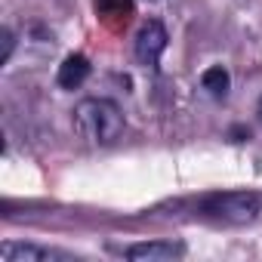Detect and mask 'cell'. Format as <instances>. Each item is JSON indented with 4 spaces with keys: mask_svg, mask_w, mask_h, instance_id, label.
I'll return each instance as SVG.
<instances>
[{
    "mask_svg": "<svg viewBox=\"0 0 262 262\" xmlns=\"http://www.w3.org/2000/svg\"><path fill=\"white\" fill-rule=\"evenodd\" d=\"M123 111L111 99H83L74 108V129L77 136L93 145H111L123 136Z\"/></svg>",
    "mask_w": 262,
    "mask_h": 262,
    "instance_id": "cell-1",
    "label": "cell"
},
{
    "mask_svg": "<svg viewBox=\"0 0 262 262\" xmlns=\"http://www.w3.org/2000/svg\"><path fill=\"white\" fill-rule=\"evenodd\" d=\"M259 210H262V198L256 191H216L201 201V213L225 225L253 222Z\"/></svg>",
    "mask_w": 262,
    "mask_h": 262,
    "instance_id": "cell-2",
    "label": "cell"
},
{
    "mask_svg": "<svg viewBox=\"0 0 262 262\" xmlns=\"http://www.w3.org/2000/svg\"><path fill=\"white\" fill-rule=\"evenodd\" d=\"M167 28L158 22V19H151V22H145L142 28H139V34H136V59L142 62V65H148V68H155L158 62H161V56H164V50H167Z\"/></svg>",
    "mask_w": 262,
    "mask_h": 262,
    "instance_id": "cell-3",
    "label": "cell"
},
{
    "mask_svg": "<svg viewBox=\"0 0 262 262\" xmlns=\"http://www.w3.org/2000/svg\"><path fill=\"white\" fill-rule=\"evenodd\" d=\"M182 253L185 244H173V241H145L123 250V256L133 262H167V259H179Z\"/></svg>",
    "mask_w": 262,
    "mask_h": 262,
    "instance_id": "cell-4",
    "label": "cell"
},
{
    "mask_svg": "<svg viewBox=\"0 0 262 262\" xmlns=\"http://www.w3.org/2000/svg\"><path fill=\"white\" fill-rule=\"evenodd\" d=\"M0 259L4 262H50V259H59V253L34 247V244H4Z\"/></svg>",
    "mask_w": 262,
    "mask_h": 262,
    "instance_id": "cell-5",
    "label": "cell"
},
{
    "mask_svg": "<svg viewBox=\"0 0 262 262\" xmlns=\"http://www.w3.org/2000/svg\"><path fill=\"white\" fill-rule=\"evenodd\" d=\"M96 16L111 28H123L133 16V0H96Z\"/></svg>",
    "mask_w": 262,
    "mask_h": 262,
    "instance_id": "cell-6",
    "label": "cell"
},
{
    "mask_svg": "<svg viewBox=\"0 0 262 262\" xmlns=\"http://www.w3.org/2000/svg\"><path fill=\"white\" fill-rule=\"evenodd\" d=\"M86 77H90V62H86V56H80V53L68 56V59L59 65V86H65V90H77Z\"/></svg>",
    "mask_w": 262,
    "mask_h": 262,
    "instance_id": "cell-7",
    "label": "cell"
},
{
    "mask_svg": "<svg viewBox=\"0 0 262 262\" xmlns=\"http://www.w3.org/2000/svg\"><path fill=\"white\" fill-rule=\"evenodd\" d=\"M228 83H231V77H228V71H225L222 65H213V68H207V71L201 74V86H204L210 96H225V93H228Z\"/></svg>",
    "mask_w": 262,
    "mask_h": 262,
    "instance_id": "cell-8",
    "label": "cell"
},
{
    "mask_svg": "<svg viewBox=\"0 0 262 262\" xmlns=\"http://www.w3.org/2000/svg\"><path fill=\"white\" fill-rule=\"evenodd\" d=\"M13 47H16V37H13V31L10 28H4V56H0V62H10V56H13Z\"/></svg>",
    "mask_w": 262,
    "mask_h": 262,
    "instance_id": "cell-9",
    "label": "cell"
},
{
    "mask_svg": "<svg viewBox=\"0 0 262 262\" xmlns=\"http://www.w3.org/2000/svg\"><path fill=\"white\" fill-rule=\"evenodd\" d=\"M256 114H259V120H262V96H259V102H256Z\"/></svg>",
    "mask_w": 262,
    "mask_h": 262,
    "instance_id": "cell-10",
    "label": "cell"
}]
</instances>
